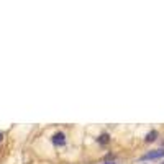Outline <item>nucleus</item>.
Listing matches in <instances>:
<instances>
[{
    "instance_id": "nucleus-1",
    "label": "nucleus",
    "mask_w": 164,
    "mask_h": 164,
    "mask_svg": "<svg viewBox=\"0 0 164 164\" xmlns=\"http://www.w3.org/2000/svg\"><path fill=\"white\" fill-rule=\"evenodd\" d=\"M161 158H164V148L154 149V151H151V153L144 154V156L139 158V161H149V159H161Z\"/></svg>"
},
{
    "instance_id": "nucleus-2",
    "label": "nucleus",
    "mask_w": 164,
    "mask_h": 164,
    "mask_svg": "<svg viewBox=\"0 0 164 164\" xmlns=\"http://www.w3.org/2000/svg\"><path fill=\"white\" fill-rule=\"evenodd\" d=\"M51 141L56 148H62V146H66V135L62 133V131H57V133L53 135Z\"/></svg>"
},
{
    "instance_id": "nucleus-3",
    "label": "nucleus",
    "mask_w": 164,
    "mask_h": 164,
    "mask_svg": "<svg viewBox=\"0 0 164 164\" xmlns=\"http://www.w3.org/2000/svg\"><path fill=\"white\" fill-rule=\"evenodd\" d=\"M97 143L102 144V146H107V144L110 143V135H108V133H102L97 138Z\"/></svg>"
},
{
    "instance_id": "nucleus-4",
    "label": "nucleus",
    "mask_w": 164,
    "mask_h": 164,
    "mask_svg": "<svg viewBox=\"0 0 164 164\" xmlns=\"http://www.w3.org/2000/svg\"><path fill=\"white\" fill-rule=\"evenodd\" d=\"M156 138H158V131H156V130H151V131L144 136V141H146V143H153V141H156Z\"/></svg>"
},
{
    "instance_id": "nucleus-5",
    "label": "nucleus",
    "mask_w": 164,
    "mask_h": 164,
    "mask_svg": "<svg viewBox=\"0 0 164 164\" xmlns=\"http://www.w3.org/2000/svg\"><path fill=\"white\" fill-rule=\"evenodd\" d=\"M103 164H115L113 161H107V163H103Z\"/></svg>"
},
{
    "instance_id": "nucleus-6",
    "label": "nucleus",
    "mask_w": 164,
    "mask_h": 164,
    "mask_svg": "<svg viewBox=\"0 0 164 164\" xmlns=\"http://www.w3.org/2000/svg\"><path fill=\"white\" fill-rule=\"evenodd\" d=\"M2 139H3V135L0 133V143H2Z\"/></svg>"
},
{
    "instance_id": "nucleus-7",
    "label": "nucleus",
    "mask_w": 164,
    "mask_h": 164,
    "mask_svg": "<svg viewBox=\"0 0 164 164\" xmlns=\"http://www.w3.org/2000/svg\"><path fill=\"white\" fill-rule=\"evenodd\" d=\"M161 164H164V161H163V163H161Z\"/></svg>"
}]
</instances>
